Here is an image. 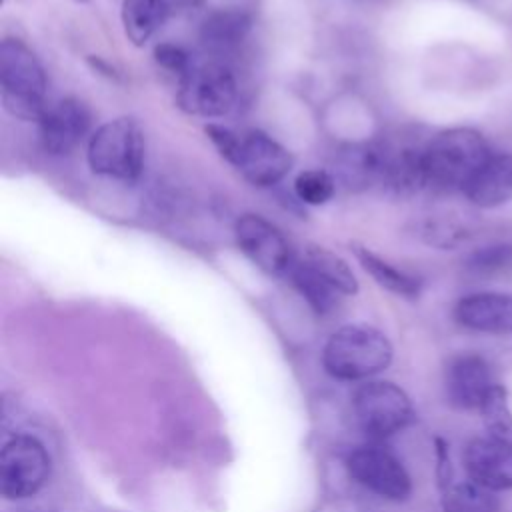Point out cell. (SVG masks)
Masks as SVG:
<instances>
[{"label": "cell", "instance_id": "5", "mask_svg": "<svg viewBox=\"0 0 512 512\" xmlns=\"http://www.w3.org/2000/svg\"><path fill=\"white\" fill-rule=\"evenodd\" d=\"M238 86L228 66L216 60L192 62L178 78L176 104L190 116L222 118L236 102Z\"/></svg>", "mask_w": 512, "mask_h": 512}, {"label": "cell", "instance_id": "11", "mask_svg": "<svg viewBox=\"0 0 512 512\" xmlns=\"http://www.w3.org/2000/svg\"><path fill=\"white\" fill-rule=\"evenodd\" d=\"M90 110L78 98H62L50 104L40 124V140L46 152L62 156L74 150L90 130Z\"/></svg>", "mask_w": 512, "mask_h": 512}, {"label": "cell", "instance_id": "19", "mask_svg": "<svg viewBox=\"0 0 512 512\" xmlns=\"http://www.w3.org/2000/svg\"><path fill=\"white\" fill-rule=\"evenodd\" d=\"M352 250H354V256L358 258L360 266L382 288H386L402 298H416L420 294L422 282L416 276L392 266L390 262H386L384 258H380L378 254H374L370 248H366L362 244H352Z\"/></svg>", "mask_w": 512, "mask_h": 512}, {"label": "cell", "instance_id": "23", "mask_svg": "<svg viewBox=\"0 0 512 512\" xmlns=\"http://www.w3.org/2000/svg\"><path fill=\"white\" fill-rule=\"evenodd\" d=\"M444 512H498L500 502L492 494L474 482L452 484L442 496Z\"/></svg>", "mask_w": 512, "mask_h": 512}, {"label": "cell", "instance_id": "9", "mask_svg": "<svg viewBox=\"0 0 512 512\" xmlns=\"http://www.w3.org/2000/svg\"><path fill=\"white\" fill-rule=\"evenodd\" d=\"M350 476L386 500H406L412 492V482L402 462L378 444H368L352 450L346 458Z\"/></svg>", "mask_w": 512, "mask_h": 512}, {"label": "cell", "instance_id": "25", "mask_svg": "<svg viewBox=\"0 0 512 512\" xmlns=\"http://www.w3.org/2000/svg\"><path fill=\"white\" fill-rule=\"evenodd\" d=\"M418 236L440 250H452L462 246L470 238V228L460 220L444 218V216H430L420 220Z\"/></svg>", "mask_w": 512, "mask_h": 512}, {"label": "cell", "instance_id": "12", "mask_svg": "<svg viewBox=\"0 0 512 512\" xmlns=\"http://www.w3.org/2000/svg\"><path fill=\"white\" fill-rule=\"evenodd\" d=\"M384 160L380 186L394 196H412L428 188L426 146L412 142H382Z\"/></svg>", "mask_w": 512, "mask_h": 512}, {"label": "cell", "instance_id": "27", "mask_svg": "<svg viewBox=\"0 0 512 512\" xmlns=\"http://www.w3.org/2000/svg\"><path fill=\"white\" fill-rule=\"evenodd\" d=\"M512 266V244L498 242L482 246L466 258V268L476 274H492Z\"/></svg>", "mask_w": 512, "mask_h": 512}, {"label": "cell", "instance_id": "7", "mask_svg": "<svg viewBox=\"0 0 512 512\" xmlns=\"http://www.w3.org/2000/svg\"><path fill=\"white\" fill-rule=\"evenodd\" d=\"M50 476V456L44 444L30 436H12L0 452V492L6 500L34 496Z\"/></svg>", "mask_w": 512, "mask_h": 512}, {"label": "cell", "instance_id": "6", "mask_svg": "<svg viewBox=\"0 0 512 512\" xmlns=\"http://www.w3.org/2000/svg\"><path fill=\"white\" fill-rule=\"evenodd\" d=\"M354 416L362 432L372 440H384L404 430L414 420L408 394L392 382H366L352 400Z\"/></svg>", "mask_w": 512, "mask_h": 512}, {"label": "cell", "instance_id": "26", "mask_svg": "<svg viewBox=\"0 0 512 512\" xmlns=\"http://www.w3.org/2000/svg\"><path fill=\"white\" fill-rule=\"evenodd\" d=\"M294 192L300 202L310 206L326 204L336 192V178L320 168L304 170L294 180Z\"/></svg>", "mask_w": 512, "mask_h": 512}, {"label": "cell", "instance_id": "8", "mask_svg": "<svg viewBox=\"0 0 512 512\" xmlns=\"http://www.w3.org/2000/svg\"><path fill=\"white\" fill-rule=\"evenodd\" d=\"M234 236L242 254L270 276H288L296 262L286 236L258 214H242L234 224Z\"/></svg>", "mask_w": 512, "mask_h": 512}, {"label": "cell", "instance_id": "28", "mask_svg": "<svg viewBox=\"0 0 512 512\" xmlns=\"http://www.w3.org/2000/svg\"><path fill=\"white\" fill-rule=\"evenodd\" d=\"M154 60L168 72L176 74L178 78L192 66L194 60H190V54L176 44L170 42H162L154 48Z\"/></svg>", "mask_w": 512, "mask_h": 512}, {"label": "cell", "instance_id": "20", "mask_svg": "<svg viewBox=\"0 0 512 512\" xmlns=\"http://www.w3.org/2000/svg\"><path fill=\"white\" fill-rule=\"evenodd\" d=\"M120 14L124 34L134 46H144L170 16L160 0H122Z\"/></svg>", "mask_w": 512, "mask_h": 512}, {"label": "cell", "instance_id": "21", "mask_svg": "<svg viewBox=\"0 0 512 512\" xmlns=\"http://www.w3.org/2000/svg\"><path fill=\"white\" fill-rule=\"evenodd\" d=\"M314 272H318L324 280H328L340 294H356L358 292V280L348 266V262L338 256L336 252L318 246V244H306L302 254H298Z\"/></svg>", "mask_w": 512, "mask_h": 512}, {"label": "cell", "instance_id": "16", "mask_svg": "<svg viewBox=\"0 0 512 512\" xmlns=\"http://www.w3.org/2000/svg\"><path fill=\"white\" fill-rule=\"evenodd\" d=\"M462 192L480 208H496L504 204L512 196V156L490 154Z\"/></svg>", "mask_w": 512, "mask_h": 512}, {"label": "cell", "instance_id": "13", "mask_svg": "<svg viewBox=\"0 0 512 512\" xmlns=\"http://www.w3.org/2000/svg\"><path fill=\"white\" fill-rule=\"evenodd\" d=\"M468 480L498 492L512 488V446L490 436L474 438L464 448Z\"/></svg>", "mask_w": 512, "mask_h": 512}, {"label": "cell", "instance_id": "4", "mask_svg": "<svg viewBox=\"0 0 512 512\" xmlns=\"http://www.w3.org/2000/svg\"><path fill=\"white\" fill-rule=\"evenodd\" d=\"M146 142L140 124L122 116L102 124L88 142V164L94 174L132 182L144 166Z\"/></svg>", "mask_w": 512, "mask_h": 512}, {"label": "cell", "instance_id": "2", "mask_svg": "<svg viewBox=\"0 0 512 512\" xmlns=\"http://www.w3.org/2000/svg\"><path fill=\"white\" fill-rule=\"evenodd\" d=\"M46 74L36 54L16 38L0 44V98L8 114L20 120H40L46 104Z\"/></svg>", "mask_w": 512, "mask_h": 512}, {"label": "cell", "instance_id": "31", "mask_svg": "<svg viewBox=\"0 0 512 512\" xmlns=\"http://www.w3.org/2000/svg\"><path fill=\"white\" fill-rule=\"evenodd\" d=\"M160 2L166 6V10H168L170 14H174V12H182V10L198 8L204 0H160Z\"/></svg>", "mask_w": 512, "mask_h": 512}, {"label": "cell", "instance_id": "18", "mask_svg": "<svg viewBox=\"0 0 512 512\" xmlns=\"http://www.w3.org/2000/svg\"><path fill=\"white\" fill-rule=\"evenodd\" d=\"M250 26L252 20L244 10H216L202 22L200 38L212 50H228L248 36Z\"/></svg>", "mask_w": 512, "mask_h": 512}, {"label": "cell", "instance_id": "15", "mask_svg": "<svg viewBox=\"0 0 512 512\" xmlns=\"http://www.w3.org/2000/svg\"><path fill=\"white\" fill-rule=\"evenodd\" d=\"M454 318L476 332H512V294H468L456 302Z\"/></svg>", "mask_w": 512, "mask_h": 512}, {"label": "cell", "instance_id": "3", "mask_svg": "<svg viewBox=\"0 0 512 512\" xmlns=\"http://www.w3.org/2000/svg\"><path fill=\"white\" fill-rule=\"evenodd\" d=\"M392 362L390 340L368 324L338 328L322 350L326 372L338 380H362L386 370Z\"/></svg>", "mask_w": 512, "mask_h": 512}, {"label": "cell", "instance_id": "30", "mask_svg": "<svg viewBox=\"0 0 512 512\" xmlns=\"http://www.w3.org/2000/svg\"><path fill=\"white\" fill-rule=\"evenodd\" d=\"M436 454H438V484L442 490L450 488L452 482V468H450V458H448V450H446V444L444 440L436 438Z\"/></svg>", "mask_w": 512, "mask_h": 512}, {"label": "cell", "instance_id": "10", "mask_svg": "<svg viewBox=\"0 0 512 512\" xmlns=\"http://www.w3.org/2000/svg\"><path fill=\"white\" fill-rule=\"evenodd\" d=\"M234 166L250 184L258 188H270L290 172L292 156L278 140L266 132L248 130L240 136V150Z\"/></svg>", "mask_w": 512, "mask_h": 512}, {"label": "cell", "instance_id": "14", "mask_svg": "<svg viewBox=\"0 0 512 512\" xmlns=\"http://www.w3.org/2000/svg\"><path fill=\"white\" fill-rule=\"evenodd\" d=\"M444 386L452 406L472 410L482 406L494 382L490 366L482 356L460 354L448 364Z\"/></svg>", "mask_w": 512, "mask_h": 512}, {"label": "cell", "instance_id": "29", "mask_svg": "<svg viewBox=\"0 0 512 512\" xmlns=\"http://www.w3.org/2000/svg\"><path fill=\"white\" fill-rule=\"evenodd\" d=\"M206 134L210 138V142L216 146V150L220 152L222 158H226L232 166L236 162L238 150H240V136L238 132L222 126V124H206Z\"/></svg>", "mask_w": 512, "mask_h": 512}, {"label": "cell", "instance_id": "1", "mask_svg": "<svg viewBox=\"0 0 512 512\" xmlns=\"http://www.w3.org/2000/svg\"><path fill=\"white\" fill-rule=\"evenodd\" d=\"M490 154L478 130L464 126L442 130L426 144L428 186L444 192H462Z\"/></svg>", "mask_w": 512, "mask_h": 512}, {"label": "cell", "instance_id": "24", "mask_svg": "<svg viewBox=\"0 0 512 512\" xmlns=\"http://www.w3.org/2000/svg\"><path fill=\"white\" fill-rule=\"evenodd\" d=\"M478 410L482 414L486 436L512 446V410L508 406L506 390L500 384H494Z\"/></svg>", "mask_w": 512, "mask_h": 512}, {"label": "cell", "instance_id": "17", "mask_svg": "<svg viewBox=\"0 0 512 512\" xmlns=\"http://www.w3.org/2000/svg\"><path fill=\"white\" fill-rule=\"evenodd\" d=\"M384 148L382 142L344 146L336 156V176L348 190H364L380 184Z\"/></svg>", "mask_w": 512, "mask_h": 512}, {"label": "cell", "instance_id": "22", "mask_svg": "<svg viewBox=\"0 0 512 512\" xmlns=\"http://www.w3.org/2000/svg\"><path fill=\"white\" fill-rule=\"evenodd\" d=\"M294 288L302 294V298L310 304L316 314H328L342 296L328 280H324L318 272H314L298 254L286 276Z\"/></svg>", "mask_w": 512, "mask_h": 512}]
</instances>
